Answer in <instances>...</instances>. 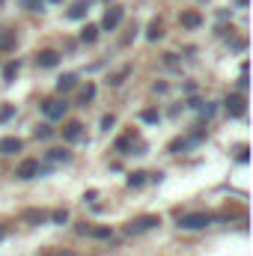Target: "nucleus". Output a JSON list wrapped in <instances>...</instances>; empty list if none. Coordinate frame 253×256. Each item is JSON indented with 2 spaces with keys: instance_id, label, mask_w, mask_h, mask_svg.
I'll return each instance as SVG.
<instances>
[{
  "instance_id": "obj_32",
  "label": "nucleus",
  "mask_w": 253,
  "mask_h": 256,
  "mask_svg": "<svg viewBox=\"0 0 253 256\" xmlns=\"http://www.w3.org/2000/svg\"><path fill=\"white\" fill-rule=\"evenodd\" d=\"M3 236H6V226H3V224H0V238H3Z\"/></svg>"
},
{
  "instance_id": "obj_31",
  "label": "nucleus",
  "mask_w": 253,
  "mask_h": 256,
  "mask_svg": "<svg viewBox=\"0 0 253 256\" xmlns=\"http://www.w3.org/2000/svg\"><path fill=\"white\" fill-rule=\"evenodd\" d=\"M116 149H120V152H126V149H128V140H126V137H122V140H116Z\"/></svg>"
},
{
  "instance_id": "obj_2",
  "label": "nucleus",
  "mask_w": 253,
  "mask_h": 256,
  "mask_svg": "<svg viewBox=\"0 0 253 256\" xmlns=\"http://www.w3.org/2000/svg\"><path fill=\"white\" fill-rule=\"evenodd\" d=\"M158 224H161V218H158V214H143V218H134V220L128 224V232H131V236H140V232L155 230Z\"/></svg>"
},
{
  "instance_id": "obj_14",
  "label": "nucleus",
  "mask_w": 253,
  "mask_h": 256,
  "mask_svg": "<svg viewBox=\"0 0 253 256\" xmlns=\"http://www.w3.org/2000/svg\"><path fill=\"white\" fill-rule=\"evenodd\" d=\"M96 36H98V27H92V24H86L84 27V33H80V39L90 45V42H96Z\"/></svg>"
},
{
  "instance_id": "obj_34",
  "label": "nucleus",
  "mask_w": 253,
  "mask_h": 256,
  "mask_svg": "<svg viewBox=\"0 0 253 256\" xmlns=\"http://www.w3.org/2000/svg\"><path fill=\"white\" fill-rule=\"evenodd\" d=\"M57 256H72V254H57Z\"/></svg>"
},
{
  "instance_id": "obj_16",
  "label": "nucleus",
  "mask_w": 253,
  "mask_h": 256,
  "mask_svg": "<svg viewBox=\"0 0 253 256\" xmlns=\"http://www.w3.org/2000/svg\"><path fill=\"white\" fill-rule=\"evenodd\" d=\"M92 98H96V86L86 84V86L80 90V104H86V102H92Z\"/></svg>"
},
{
  "instance_id": "obj_17",
  "label": "nucleus",
  "mask_w": 253,
  "mask_h": 256,
  "mask_svg": "<svg viewBox=\"0 0 253 256\" xmlns=\"http://www.w3.org/2000/svg\"><path fill=\"white\" fill-rule=\"evenodd\" d=\"M146 176H149V173H131V176H128V188H140V185L146 182Z\"/></svg>"
},
{
  "instance_id": "obj_4",
  "label": "nucleus",
  "mask_w": 253,
  "mask_h": 256,
  "mask_svg": "<svg viewBox=\"0 0 253 256\" xmlns=\"http://www.w3.org/2000/svg\"><path fill=\"white\" fill-rule=\"evenodd\" d=\"M15 176H18L21 182H27V179H33V176H39V161H33V158L21 161V164H18V170H15Z\"/></svg>"
},
{
  "instance_id": "obj_20",
  "label": "nucleus",
  "mask_w": 253,
  "mask_h": 256,
  "mask_svg": "<svg viewBox=\"0 0 253 256\" xmlns=\"http://www.w3.org/2000/svg\"><path fill=\"white\" fill-rule=\"evenodd\" d=\"M15 74H18V63H9L6 68H3V78H6V80H12Z\"/></svg>"
},
{
  "instance_id": "obj_15",
  "label": "nucleus",
  "mask_w": 253,
  "mask_h": 256,
  "mask_svg": "<svg viewBox=\"0 0 253 256\" xmlns=\"http://www.w3.org/2000/svg\"><path fill=\"white\" fill-rule=\"evenodd\" d=\"M15 45V33H9V30H0V48L6 51V48H12Z\"/></svg>"
},
{
  "instance_id": "obj_33",
  "label": "nucleus",
  "mask_w": 253,
  "mask_h": 256,
  "mask_svg": "<svg viewBox=\"0 0 253 256\" xmlns=\"http://www.w3.org/2000/svg\"><path fill=\"white\" fill-rule=\"evenodd\" d=\"M248 3H250V0H238V6H248Z\"/></svg>"
},
{
  "instance_id": "obj_9",
  "label": "nucleus",
  "mask_w": 253,
  "mask_h": 256,
  "mask_svg": "<svg viewBox=\"0 0 253 256\" xmlns=\"http://www.w3.org/2000/svg\"><path fill=\"white\" fill-rule=\"evenodd\" d=\"M200 24H202L200 12H182V27H188V30H194V27H200Z\"/></svg>"
},
{
  "instance_id": "obj_30",
  "label": "nucleus",
  "mask_w": 253,
  "mask_h": 256,
  "mask_svg": "<svg viewBox=\"0 0 253 256\" xmlns=\"http://www.w3.org/2000/svg\"><path fill=\"white\" fill-rule=\"evenodd\" d=\"M238 161H242V164H248V149H244V146L238 149Z\"/></svg>"
},
{
  "instance_id": "obj_19",
  "label": "nucleus",
  "mask_w": 253,
  "mask_h": 256,
  "mask_svg": "<svg viewBox=\"0 0 253 256\" xmlns=\"http://www.w3.org/2000/svg\"><path fill=\"white\" fill-rule=\"evenodd\" d=\"M24 218H27V220H36V224H42V220H48V214H45V212H27Z\"/></svg>"
},
{
  "instance_id": "obj_12",
  "label": "nucleus",
  "mask_w": 253,
  "mask_h": 256,
  "mask_svg": "<svg viewBox=\"0 0 253 256\" xmlns=\"http://www.w3.org/2000/svg\"><path fill=\"white\" fill-rule=\"evenodd\" d=\"M86 9H90V3H86V0H78V3L68 9V18H84V15H86Z\"/></svg>"
},
{
  "instance_id": "obj_24",
  "label": "nucleus",
  "mask_w": 253,
  "mask_h": 256,
  "mask_svg": "<svg viewBox=\"0 0 253 256\" xmlns=\"http://www.w3.org/2000/svg\"><path fill=\"white\" fill-rule=\"evenodd\" d=\"M12 114H15V108H12V104H6V108H0V122H6V120H9Z\"/></svg>"
},
{
  "instance_id": "obj_8",
  "label": "nucleus",
  "mask_w": 253,
  "mask_h": 256,
  "mask_svg": "<svg viewBox=\"0 0 253 256\" xmlns=\"http://www.w3.org/2000/svg\"><path fill=\"white\" fill-rule=\"evenodd\" d=\"M63 137L68 140V143L80 140V137H84V126H80V122H68V126L63 128Z\"/></svg>"
},
{
  "instance_id": "obj_13",
  "label": "nucleus",
  "mask_w": 253,
  "mask_h": 256,
  "mask_svg": "<svg viewBox=\"0 0 253 256\" xmlns=\"http://www.w3.org/2000/svg\"><path fill=\"white\" fill-rule=\"evenodd\" d=\"M68 158H72V152H66V149H51V152H48V161H54V164H60V161H68Z\"/></svg>"
},
{
  "instance_id": "obj_25",
  "label": "nucleus",
  "mask_w": 253,
  "mask_h": 256,
  "mask_svg": "<svg viewBox=\"0 0 253 256\" xmlns=\"http://www.w3.org/2000/svg\"><path fill=\"white\" fill-rule=\"evenodd\" d=\"M128 72H131V68H122V72H116V74L110 78V84H114V86H120V84H122V78H126Z\"/></svg>"
},
{
  "instance_id": "obj_21",
  "label": "nucleus",
  "mask_w": 253,
  "mask_h": 256,
  "mask_svg": "<svg viewBox=\"0 0 253 256\" xmlns=\"http://www.w3.org/2000/svg\"><path fill=\"white\" fill-rule=\"evenodd\" d=\"M51 134H54V128H51V126H39V128H36V137H42V140H48Z\"/></svg>"
},
{
  "instance_id": "obj_1",
  "label": "nucleus",
  "mask_w": 253,
  "mask_h": 256,
  "mask_svg": "<svg viewBox=\"0 0 253 256\" xmlns=\"http://www.w3.org/2000/svg\"><path fill=\"white\" fill-rule=\"evenodd\" d=\"M208 224H212V214H206V212H194V214L179 218V230H202Z\"/></svg>"
},
{
  "instance_id": "obj_35",
  "label": "nucleus",
  "mask_w": 253,
  "mask_h": 256,
  "mask_svg": "<svg viewBox=\"0 0 253 256\" xmlns=\"http://www.w3.org/2000/svg\"><path fill=\"white\" fill-rule=\"evenodd\" d=\"M0 3H3V0H0Z\"/></svg>"
},
{
  "instance_id": "obj_22",
  "label": "nucleus",
  "mask_w": 253,
  "mask_h": 256,
  "mask_svg": "<svg viewBox=\"0 0 253 256\" xmlns=\"http://www.w3.org/2000/svg\"><path fill=\"white\" fill-rule=\"evenodd\" d=\"M51 220H54V224H66V220H68V212H66V208L54 212V214H51Z\"/></svg>"
},
{
  "instance_id": "obj_18",
  "label": "nucleus",
  "mask_w": 253,
  "mask_h": 256,
  "mask_svg": "<svg viewBox=\"0 0 253 256\" xmlns=\"http://www.w3.org/2000/svg\"><path fill=\"white\" fill-rule=\"evenodd\" d=\"M146 36H149V39H161V24H158V21H152V24H149V33H146Z\"/></svg>"
},
{
  "instance_id": "obj_5",
  "label": "nucleus",
  "mask_w": 253,
  "mask_h": 256,
  "mask_svg": "<svg viewBox=\"0 0 253 256\" xmlns=\"http://www.w3.org/2000/svg\"><path fill=\"white\" fill-rule=\"evenodd\" d=\"M122 12H126L122 6H114V9H108V12H104V21H102V27H104V30H114V27H120V21H122Z\"/></svg>"
},
{
  "instance_id": "obj_11",
  "label": "nucleus",
  "mask_w": 253,
  "mask_h": 256,
  "mask_svg": "<svg viewBox=\"0 0 253 256\" xmlns=\"http://www.w3.org/2000/svg\"><path fill=\"white\" fill-rule=\"evenodd\" d=\"M74 84H78L74 74H63V78L57 80V92H68V90H74Z\"/></svg>"
},
{
  "instance_id": "obj_10",
  "label": "nucleus",
  "mask_w": 253,
  "mask_h": 256,
  "mask_svg": "<svg viewBox=\"0 0 253 256\" xmlns=\"http://www.w3.org/2000/svg\"><path fill=\"white\" fill-rule=\"evenodd\" d=\"M57 60H60V57H57L54 51H42V54L36 57V63L42 66V68H51V66H57Z\"/></svg>"
},
{
  "instance_id": "obj_28",
  "label": "nucleus",
  "mask_w": 253,
  "mask_h": 256,
  "mask_svg": "<svg viewBox=\"0 0 253 256\" xmlns=\"http://www.w3.org/2000/svg\"><path fill=\"white\" fill-rule=\"evenodd\" d=\"M143 120H146V122H158V114H155V110H146Z\"/></svg>"
},
{
  "instance_id": "obj_7",
  "label": "nucleus",
  "mask_w": 253,
  "mask_h": 256,
  "mask_svg": "<svg viewBox=\"0 0 253 256\" xmlns=\"http://www.w3.org/2000/svg\"><path fill=\"white\" fill-rule=\"evenodd\" d=\"M226 110H230V116H244V98L242 96H230L226 98Z\"/></svg>"
},
{
  "instance_id": "obj_29",
  "label": "nucleus",
  "mask_w": 253,
  "mask_h": 256,
  "mask_svg": "<svg viewBox=\"0 0 253 256\" xmlns=\"http://www.w3.org/2000/svg\"><path fill=\"white\" fill-rule=\"evenodd\" d=\"M27 9H33V12H39V0H21Z\"/></svg>"
},
{
  "instance_id": "obj_27",
  "label": "nucleus",
  "mask_w": 253,
  "mask_h": 256,
  "mask_svg": "<svg viewBox=\"0 0 253 256\" xmlns=\"http://www.w3.org/2000/svg\"><path fill=\"white\" fill-rule=\"evenodd\" d=\"M214 116V104H208V108H202V120H212Z\"/></svg>"
},
{
  "instance_id": "obj_6",
  "label": "nucleus",
  "mask_w": 253,
  "mask_h": 256,
  "mask_svg": "<svg viewBox=\"0 0 253 256\" xmlns=\"http://www.w3.org/2000/svg\"><path fill=\"white\" fill-rule=\"evenodd\" d=\"M24 149V143L18 140V137H3L0 140V155H15V152H21Z\"/></svg>"
},
{
  "instance_id": "obj_26",
  "label": "nucleus",
  "mask_w": 253,
  "mask_h": 256,
  "mask_svg": "<svg viewBox=\"0 0 253 256\" xmlns=\"http://www.w3.org/2000/svg\"><path fill=\"white\" fill-rule=\"evenodd\" d=\"M114 122H116V116H114V114H108V116L102 120V128H104V131H110V128H114Z\"/></svg>"
},
{
  "instance_id": "obj_3",
  "label": "nucleus",
  "mask_w": 253,
  "mask_h": 256,
  "mask_svg": "<svg viewBox=\"0 0 253 256\" xmlns=\"http://www.w3.org/2000/svg\"><path fill=\"white\" fill-rule=\"evenodd\" d=\"M42 114H45L48 120H63L66 114H68V104H66L63 98H48V102L42 104Z\"/></svg>"
},
{
  "instance_id": "obj_23",
  "label": "nucleus",
  "mask_w": 253,
  "mask_h": 256,
  "mask_svg": "<svg viewBox=\"0 0 253 256\" xmlns=\"http://www.w3.org/2000/svg\"><path fill=\"white\" fill-rule=\"evenodd\" d=\"M92 236H96V238H110V236H114V230H108V226H98V230H92Z\"/></svg>"
}]
</instances>
